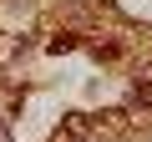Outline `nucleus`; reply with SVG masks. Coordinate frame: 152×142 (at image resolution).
I'll use <instances>...</instances> for the list:
<instances>
[{"label": "nucleus", "instance_id": "f257e3e1", "mask_svg": "<svg viewBox=\"0 0 152 142\" xmlns=\"http://www.w3.org/2000/svg\"><path fill=\"white\" fill-rule=\"evenodd\" d=\"M61 132H66V142H86V137H91V122H86V117H71Z\"/></svg>", "mask_w": 152, "mask_h": 142}]
</instances>
